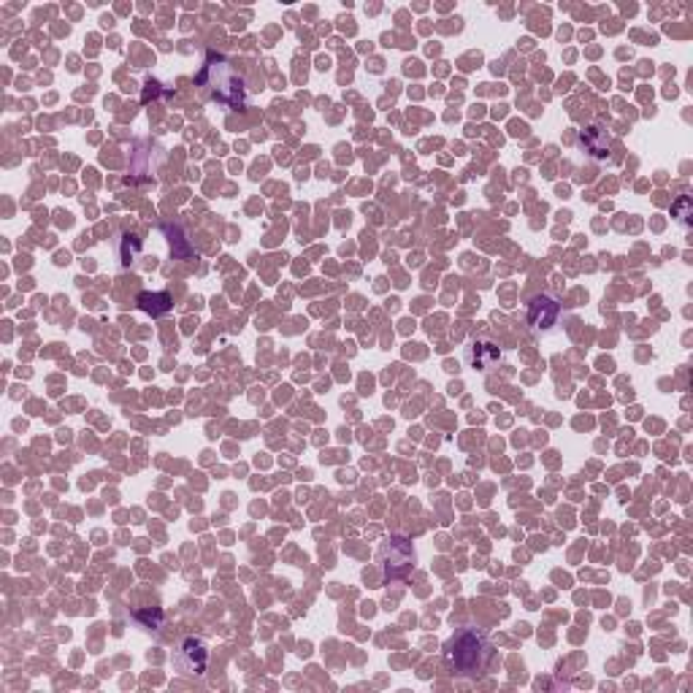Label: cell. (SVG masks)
Wrapping results in <instances>:
<instances>
[{
    "label": "cell",
    "mask_w": 693,
    "mask_h": 693,
    "mask_svg": "<svg viewBox=\"0 0 693 693\" xmlns=\"http://www.w3.org/2000/svg\"><path fill=\"white\" fill-rule=\"evenodd\" d=\"M445 658L458 677H482L493 661V644L482 631L466 626L447 639Z\"/></svg>",
    "instance_id": "cell-1"
},
{
    "label": "cell",
    "mask_w": 693,
    "mask_h": 693,
    "mask_svg": "<svg viewBox=\"0 0 693 693\" xmlns=\"http://www.w3.org/2000/svg\"><path fill=\"white\" fill-rule=\"evenodd\" d=\"M198 85L206 90V95L217 104H222L225 109H241L247 101V87L241 74L236 71V66L222 58V55H209L201 74H198Z\"/></svg>",
    "instance_id": "cell-2"
},
{
    "label": "cell",
    "mask_w": 693,
    "mask_h": 693,
    "mask_svg": "<svg viewBox=\"0 0 693 693\" xmlns=\"http://www.w3.org/2000/svg\"><path fill=\"white\" fill-rule=\"evenodd\" d=\"M380 561H382V569L388 577H404L415 563V550L407 539L391 536L380 550Z\"/></svg>",
    "instance_id": "cell-3"
},
{
    "label": "cell",
    "mask_w": 693,
    "mask_h": 693,
    "mask_svg": "<svg viewBox=\"0 0 693 693\" xmlns=\"http://www.w3.org/2000/svg\"><path fill=\"white\" fill-rule=\"evenodd\" d=\"M561 320V303L550 295H536L531 303H528V325L536 330V333H550L555 330Z\"/></svg>",
    "instance_id": "cell-4"
},
{
    "label": "cell",
    "mask_w": 693,
    "mask_h": 693,
    "mask_svg": "<svg viewBox=\"0 0 693 693\" xmlns=\"http://www.w3.org/2000/svg\"><path fill=\"white\" fill-rule=\"evenodd\" d=\"M206 661H209L206 644L201 639H195V636H187L182 642V650H179V669L184 674H203Z\"/></svg>",
    "instance_id": "cell-5"
},
{
    "label": "cell",
    "mask_w": 693,
    "mask_h": 693,
    "mask_svg": "<svg viewBox=\"0 0 693 693\" xmlns=\"http://www.w3.org/2000/svg\"><path fill=\"white\" fill-rule=\"evenodd\" d=\"M501 361V350L490 341H474L466 353V364L477 372H490Z\"/></svg>",
    "instance_id": "cell-6"
},
{
    "label": "cell",
    "mask_w": 693,
    "mask_h": 693,
    "mask_svg": "<svg viewBox=\"0 0 693 693\" xmlns=\"http://www.w3.org/2000/svg\"><path fill=\"white\" fill-rule=\"evenodd\" d=\"M136 301H139V306H141L144 311H149V314H166L163 306H171V295H168V292H158V295L141 292Z\"/></svg>",
    "instance_id": "cell-7"
}]
</instances>
